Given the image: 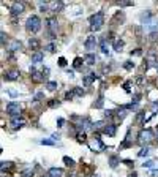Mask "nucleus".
<instances>
[{
	"label": "nucleus",
	"instance_id": "obj_1",
	"mask_svg": "<svg viewBox=\"0 0 158 177\" xmlns=\"http://www.w3.org/2000/svg\"><path fill=\"white\" fill-rule=\"evenodd\" d=\"M89 22H90V30H93V32L100 30L101 27H103V24H104V13L103 11H98V13L92 14Z\"/></svg>",
	"mask_w": 158,
	"mask_h": 177
},
{
	"label": "nucleus",
	"instance_id": "obj_2",
	"mask_svg": "<svg viewBox=\"0 0 158 177\" xmlns=\"http://www.w3.org/2000/svg\"><path fill=\"white\" fill-rule=\"evenodd\" d=\"M25 29H27V32H29V33L40 32V29H41V19H40L38 16H35V14L29 16L27 21H25Z\"/></svg>",
	"mask_w": 158,
	"mask_h": 177
},
{
	"label": "nucleus",
	"instance_id": "obj_3",
	"mask_svg": "<svg viewBox=\"0 0 158 177\" xmlns=\"http://www.w3.org/2000/svg\"><path fill=\"white\" fill-rule=\"evenodd\" d=\"M154 141V131L150 128H145V130H141L139 133V142L141 144H149Z\"/></svg>",
	"mask_w": 158,
	"mask_h": 177
},
{
	"label": "nucleus",
	"instance_id": "obj_4",
	"mask_svg": "<svg viewBox=\"0 0 158 177\" xmlns=\"http://www.w3.org/2000/svg\"><path fill=\"white\" fill-rule=\"evenodd\" d=\"M7 112L11 115V117H19L21 114V104L16 101H10L7 104Z\"/></svg>",
	"mask_w": 158,
	"mask_h": 177
},
{
	"label": "nucleus",
	"instance_id": "obj_5",
	"mask_svg": "<svg viewBox=\"0 0 158 177\" xmlns=\"http://www.w3.org/2000/svg\"><path fill=\"white\" fill-rule=\"evenodd\" d=\"M48 29L51 32V38H55V35H57V19L49 18L48 19Z\"/></svg>",
	"mask_w": 158,
	"mask_h": 177
},
{
	"label": "nucleus",
	"instance_id": "obj_6",
	"mask_svg": "<svg viewBox=\"0 0 158 177\" xmlns=\"http://www.w3.org/2000/svg\"><path fill=\"white\" fill-rule=\"evenodd\" d=\"M19 71L18 70H8L3 73V79L5 81H18L19 79Z\"/></svg>",
	"mask_w": 158,
	"mask_h": 177
},
{
	"label": "nucleus",
	"instance_id": "obj_7",
	"mask_svg": "<svg viewBox=\"0 0 158 177\" xmlns=\"http://www.w3.org/2000/svg\"><path fill=\"white\" fill-rule=\"evenodd\" d=\"M24 125H25V120L22 119V117H11V120H10V126H11L13 130L22 128Z\"/></svg>",
	"mask_w": 158,
	"mask_h": 177
},
{
	"label": "nucleus",
	"instance_id": "obj_8",
	"mask_svg": "<svg viewBox=\"0 0 158 177\" xmlns=\"http://www.w3.org/2000/svg\"><path fill=\"white\" fill-rule=\"evenodd\" d=\"M22 11H24V3L22 2H14L13 5H11V14H13L14 18L22 14Z\"/></svg>",
	"mask_w": 158,
	"mask_h": 177
},
{
	"label": "nucleus",
	"instance_id": "obj_9",
	"mask_svg": "<svg viewBox=\"0 0 158 177\" xmlns=\"http://www.w3.org/2000/svg\"><path fill=\"white\" fill-rule=\"evenodd\" d=\"M84 46H86L87 51H93L95 46H97V38H95L93 35L87 36V40H86V43H84Z\"/></svg>",
	"mask_w": 158,
	"mask_h": 177
},
{
	"label": "nucleus",
	"instance_id": "obj_10",
	"mask_svg": "<svg viewBox=\"0 0 158 177\" xmlns=\"http://www.w3.org/2000/svg\"><path fill=\"white\" fill-rule=\"evenodd\" d=\"M103 133H104V135H108L109 138L116 136V133H117V125H116V123H108V125L104 126Z\"/></svg>",
	"mask_w": 158,
	"mask_h": 177
},
{
	"label": "nucleus",
	"instance_id": "obj_11",
	"mask_svg": "<svg viewBox=\"0 0 158 177\" xmlns=\"http://www.w3.org/2000/svg\"><path fill=\"white\" fill-rule=\"evenodd\" d=\"M95 79H98V74L89 73V74H86V76L82 77V84L86 86V87H89V86H92V82H93Z\"/></svg>",
	"mask_w": 158,
	"mask_h": 177
},
{
	"label": "nucleus",
	"instance_id": "obj_12",
	"mask_svg": "<svg viewBox=\"0 0 158 177\" xmlns=\"http://www.w3.org/2000/svg\"><path fill=\"white\" fill-rule=\"evenodd\" d=\"M65 7L63 2H51L49 3V11H52V13H59V11H62Z\"/></svg>",
	"mask_w": 158,
	"mask_h": 177
},
{
	"label": "nucleus",
	"instance_id": "obj_13",
	"mask_svg": "<svg viewBox=\"0 0 158 177\" xmlns=\"http://www.w3.org/2000/svg\"><path fill=\"white\" fill-rule=\"evenodd\" d=\"M44 59V54L41 52V51H37V52H33L32 54V63H40V62H41V60Z\"/></svg>",
	"mask_w": 158,
	"mask_h": 177
},
{
	"label": "nucleus",
	"instance_id": "obj_14",
	"mask_svg": "<svg viewBox=\"0 0 158 177\" xmlns=\"http://www.w3.org/2000/svg\"><path fill=\"white\" fill-rule=\"evenodd\" d=\"M133 146V141H131V136H130V130L127 133V138L123 139V142L120 144V149H128V147H131Z\"/></svg>",
	"mask_w": 158,
	"mask_h": 177
},
{
	"label": "nucleus",
	"instance_id": "obj_15",
	"mask_svg": "<svg viewBox=\"0 0 158 177\" xmlns=\"http://www.w3.org/2000/svg\"><path fill=\"white\" fill-rule=\"evenodd\" d=\"M48 174H49V177H62V176H63V169H60V168H51Z\"/></svg>",
	"mask_w": 158,
	"mask_h": 177
},
{
	"label": "nucleus",
	"instance_id": "obj_16",
	"mask_svg": "<svg viewBox=\"0 0 158 177\" xmlns=\"http://www.w3.org/2000/svg\"><path fill=\"white\" fill-rule=\"evenodd\" d=\"M123 46H125V43H123V40H120V38H117V40H114V51H117V52H122V51H123Z\"/></svg>",
	"mask_w": 158,
	"mask_h": 177
},
{
	"label": "nucleus",
	"instance_id": "obj_17",
	"mask_svg": "<svg viewBox=\"0 0 158 177\" xmlns=\"http://www.w3.org/2000/svg\"><path fill=\"white\" fill-rule=\"evenodd\" d=\"M44 77H46V76H44L43 73L37 71V73H33V74H32V81H33V82H37V84H40V82H43V81H44Z\"/></svg>",
	"mask_w": 158,
	"mask_h": 177
},
{
	"label": "nucleus",
	"instance_id": "obj_18",
	"mask_svg": "<svg viewBox=\"0 0 158 177\" xmlns=\"http://www.w3.org/2000/svg\"><path fill=\"white\" fill-rule=\"evenodd\" d=\"M84 62H86L87 65H93L95 62H97V55H95V54H87V55H84Z\"/></svg>",
	"mask_w": 158,
	"mask_h": 177
},
{
	"label": "nucleus",
	"instance_id": "obj_19",
	"mask_svg": "<svg viewBox=\"0 0 158 177\" xmlns=\"http://www.w3.org/2000/svg\"><path fill=\"white\" fill-rule=\"evenodd\" d=\"M118 163H120V158H118L117 155H111L109 157V166L111 168H117Z\"/></svg>",
	"mask_w": 158,
	"mask_h": 177
},
{
	"label": "nucleus",
	"instance_id": "obj_20",
	"mask_svg": "<svg viewBox=\"0 0 158 177\" xmlns=\"http://www.w3.org/2000/svg\"><path fill=\"white\" fill-rule=\"evenodd\" d=\"M8 49H10V51H19V49H21V41L19 40H13L10 43Z\"/></svg>",
	"mask_w": 158,
	"mask_h": 177
},
{
	"label": "nucleus",
	"instance_id": "obj_21",
	"mask_svg": "<svg viewBox=\"0 0 158 177\" xmlns=\"http://www.w3.org/2000/svg\"><path fill=\"white\" fill-rule=\"evenodd\" d=\"M29 46H30L32 49H35V52H37L38 48H40V41L37 40V38H30V40H29Z\"/></svg>",
	"mask_w": 158,
	"mask_h": 177
},
{
	"label": "nucleus",
	"instance_id": "obj_22",
	"mask_svg": "<svg viewBox=\"0 0 158 177\" xmlns=\"http://www.w3.org/2000/svg\"><path fill=\"white\" fill-rule=\"evenodd\" d=\"M76 138H78V141L82 142V144L87 142V136H86V133H84V131H78L76 133Z\"/></svg>",
	"mask_w": 158,
	"mask_h": 177
},
{
	"label": "nucleus",
	"instance_id": "obj_23",
	"mask_svg": "<svg viewBox=\"0 0 158 177\" xmlns=\"http://www.w3.org/2000/svg\"><path fill=\"white\" fill-rule=\"evenodd\" d=\"M101 52H103V54L109 52V49H108V38H106V36L101 40Z\"/></svg>",
	"mask_w": 158,
	"mask_h": 177
},
{
	"label": "nucleus",
	"instance_id": "obj_24",
	"mask_svg": "<svg viewBox=\"0 0 158 177\" xmlns=\"http://www.w3.org/2000/svg\"><path fill=\"white\" fill-rule=\"evenodd\" d=\"M82 62H84V59L76 57V59H75V62H73V66H75L76 70H81V68H82Z\"/></svg>",
	"mask_w": 158,
	"mask_h": 177
},
{
	"label": "nucleus",
	"instance_id": "obj_25",
	"mask_svg": "<svg viewBox=\"0 0 158 177\" xmlns=\"http://www.w3.org/2000/svg\"><path fill=\"white\" fill-rule=\"evenodd\" d=\"M46 87H48V90H51V92H54L55 89L59 87V84L55 81H49V82H46Z\"/></svg>",
	"mask_w": 158,
	"mask_h": 177
},
{
	"label": "nucleus",
	"instance_id": "obj_26",
	"mask_svg": "<svg viewBox=\"0 0 158 177\" xmlns=\"http://www.w3.org/2000/svg\"><path fill=\"white\" fill-rule=\"evenodd\" d=\"M103 104H104V98H103V97H100V98L97 100V101L93 103V108H95V109H100V108H103Z\"/></svg>",
	"mask_w": 158,
	"mask_h": 177
},
{
	"label": "nucleus",
	"instance_id": "obj_27",
	"mask_svg": "<svg viewBox=\"0 0 158 177\" xmlns=\"http://www.w3.org/2000/svg\"><path fill=\"white\" fill-rule=\"evenodd\" d=\"M48 106L49 108H57V106H60V101H59V100H55V98H52V100H49V101H48Z\"/></svg>",
	"mask_w": 158,
	"mask_h": 177
},
{
	"label": "nucleus",
	"instance_id": "obj_28",
	"mask_svg": "<svg viewBox=\"0 0 158 177\" xmlns=\"http://www.w3.org/2000/svg\"><path fill=\"white\" fill-rule=\"evenodd\" d=\"M149 152H150V149L149 147H144V149H141V150L138 152V157H147Z\"/></svg>",
	"mask_w": 158,
	"mask_h": 177
},
{
	"label": "nucleus",
	"instance_id": "obj_29",
	"mask_svg": "<svg viewBox=\"0 0 158 177\" xmlns=\"http://www.w3.org/2000/svg\"><path fill=\"white\" fill-rule=\"evenodd\" d=\"M10 168H13V163H10V161H2V173H5V169H10Z\"/></svg>",
	"mask_w": 158,
	"mask_h": 177
},
{
	"label": "nucleus",
	"instance_id": "obj_30",
	"mask_svg": "<svg viewBox=\"0 0 158 177\" xmlns=\"http://www.w3.org/2000/svg\"><path fill=\"white\" fill-rule=\"evenodd\" d=\"M33 176V169H25L21 173V177H32Z\"/></svg>",
	"mask_w": 158,
	"mask_h": 177
},
{
	"label": "nucleus",
	"instance_id": "obj_31",
	"mask_svg": "<svg viewBox=\"0 0 158 177\" xmlns=\"http://www.w3.org/2000/svg\"><path fill=\"white\" fill-rule=\"evenodd\" d=\"M123 90H125L127 93H130V92H131V82H130V81H127L125 84H123Z\"/></svg>",
	"mask_w": 158,
	"mask_h": 177
},
{
	"label": "nucleus",
	"instance_id": "obj_32",
	"mask_svg": "<svg viewBox=\"0 0 158 177\" xmlns=\"http://www.w3.org/2000/svg\"><path fill=\"white\" fill-rule=\"evenodd\" d=\"M63 161H65V164H66V166H73V164H75L73 158H70V157H63Z\"/></svg>",
	"mask_w": 158,
	"mask_h": 177
},
{
	"label": "nucleus",
	"instance_id": "obj_33",
	"mask_svg": "<svg viewBox=\"0 0 158 177\" xmlns=\"http://www.w3.org/2000/svg\"><path fill=\"white\" fill-rule=\"evenodd\" d=\"M123 66H125V70H133V68H134V63L130 62V60H127V63L123 65Z\"/></svg>",
	"mask_w": 158,
	"mask_h": 177
},
{
	"label": "nucleus",
	"instance_id": "obj_34",
	"mask_svg": "<svg viewBox=\"0 0 158 177\" xmlns=\"http://www.w3.org/2000/svg\"><path fill=\"white\" fill-rule=\"evenodd\" d=\"M117 5H118V7H133L134 3L133 2H118Z\"/></svg>",
	"mask_w": 158,
	"mask_h": 177
},
{
	"label": "nucleus",
	"instance_id": "obj_35",
	"mask_svg": "<svg viewBox=\"0 0 158 177\" xmlns=\"http://www.w3.org/2000/svg\"><path fill=\"white\" fill-rule=\"evenodd\" d=\"M131 55H134V57L142 55V49H134V51H131Z\"/></svg>",
	"mask_w": 158,
	"mask_h": 177
},
{
	"label": "nucleus",
	"instance_id": "obj_36",
	"mask_svg": "<svg viewBox=\"0 0 158 177\" xmlns=\"http://www.w3.org/2000/svg\"><path fill=\"white\" fill-rule=\"evenodd\" d=\"M75 95H78V97H82V95H84V90H82L81 87H76V89H75Z\"/></svg>",
	"mask_w": 158,
	"mask_h": 177
},
{
	"label": "nucleus",
	"instance_id": "obj_37",
	"mask_svg": "<svg viewBox=\"0 0 158 177\" xmlns=\"http://www.w3.org/2000/svg\"><path fill=\"white\" fill-rule=\"evenodd\" d=\"M41 144H43V146H54V141H51V139H41Z\"/></svg>",
	"mask_w": 158,
	"mask_h": 177
},
{
	"label": "nucleus",
	"instance_id": "obj_38",
	"mask_svg": "<svg viewBox=\"0 0 158 177\" xmlns=\"http://www.w3.org/2000/svg\"><path fill=\"white\" fill-rule=\"evenodd\" d=\"M46 49H48L49 52H54V51H55V44H54V43H49L48 46H46Z\"/></svg>",
	"mask_w": 158,
	"mask_h": 177
},
{
	"label": "nucleus",
	"instance_id": "obj_39",
	"mask_svg": "<svg viewBox=\"0 0 158 177\" xmlns=\"http://www.w3.org/2000/svg\"><path fill=\"white\" fill-rule=\"evenodd\" d=\"M141 101V93H134V97H133V103H138L139 104Z\"/></svg>",
	"mask_w": 158,
	"mask_h": 177
},
{
	"label": "nucleus",
	"instance_id": "obj_40",
	"mask_svg": "<svg viewBox=\"0 0 158 177\" xmlns=\"http://www.w3.org/2000/svg\"><path fill=\"white\" fill-rule=\"evenodd\" d=\"M73 97H75V92H66L65 93V100H68V101H70Z\"/></svg>",
	"mask_w": 158,
	"mask_h": 177
},
{
	"label": "nucleus",
	"instance_id": "obj_41",
	"mask_svg": "<svg viewBox=\"0 0 158 177\" xmlns=\"http://www.w3.org/2000/svg\"><path fill=\"white\" fill-rule=\"evenodd\" d=\"M142 166L144 168H152V166H154V161H152V160H147L145 163H142Z\"/></svg>",
	"mask_w": 158,
	"mask_h": 177
},
{
	"label": "nucleus",
	"instance_id": "obj_42",
	"mask_svg": "<svg viewBox=\"0 0 158 177\" xmlns=\"http://www.w3.org/2000/svg\"><path fill=\"white\" fill-rule=\"evenodd\" d=\"M0 35H2V46H5V43H7V40H8V38H7V33L2 32Z\"/></svg>",
	"mask_w": 158,
	"mask_h": 177
},
{
	"label": "nucleus",
	"instance_id": "obj_43",
	"mask_svg": "<svg viewBox=\"0 0 158 177\" xmlns=\"http://www.w3.org/2000/svg\"><path fill=\"white\" fill-rule=\"evenodd\" d=\"M59 65H60V66H66V59H65V57H60V59H59Z\"/></svg>",
	"mask_w": 158,
	"mask_h": 177
},
{
	"label": "nucleus",
	"instance_id": "obj_44",
	"mask_svg": "<svg viewBox=\"0 0 158 177\" xmlns=\"http://www.w3.org/2000/svg\"><path fill=\"white\" fill-rule=\"evenodd\" d=\"M65 123V119H57V126H63Z\"/></svg>",
	"mask_w": 158,
	"mask_h": 177
},
{
	"label": "nucleus",
	"instance_id": "obj_45",
	"mask_svg": "<svg viewBox=\"0 0 158 177\" xmlns=\"http://www.w3.org/2000/svg\"><path fill=\"white\" fill-rule=\"evenodd\" d=\"M123 163H125L127 166H130V168L133 166V161H131V160H123Z\"/></svg>",
	"mask_w": 158,
	"mask_h": 177
},
{
	"label": "nucleus",
	"instance_id": "obj_46",
	"mask_svg": "<svg viewBox=\"0 0 158 177\" xmlns=\"http://www.w3.org/2000/svg\"><path fill=\"white\" fill-rule=\"evenodd\" d=\"M8 93L11 97H18V92H16V90H8Z\"/></svg>",
	"mask_w": 158,
	"mask_h": 177
},
{
	"label": "nucleus",
	"instance_id": "obj_47",
	"mask_svg": "<svg viewBox=\"0 0 158 177\" xmlns=\"http://www.w3.org/2000/svg\"><path fill=\"white\" fill-rule=\"evenodd\" d=\"M152 106H154V114H155L157 109H158V101H154V104H152Z\"/></svg>",
	"mask_w": 158,
	"mask_h": 177
},
{
	"label": "nucleus",
	"instance_id": "obj_48",
	"mask_svg": "<svg viewBox=\"0 0 158 177\" xmlns=\"http://www.w3.org/2000/svg\"><path fill=\"white\" fill-rule=\"evenodd\" d=\"M52 139H54V141H59L60 136H59V135H52Z\"/></svg>",
	"mask_w": 158,
	"mask_h": 177
},
{
	"label": "nucleus",
	"instance_id": "obj_49",
	"mask_svg": "<svg viewBox=\"0 0 158 177\" xmlns=\"http://www.w3.org/2000/svg\"><path fill=\"white\" fill-rule=\"evenodd\" d=\"M68 76H70V77H73V76H75V73H73V70H68Z\"/></svg>",
	"mask_w": 158,
	"mask_h": 177
},
{
	"label": "nucleus",
	"instance_id": "obj_50",
	"mask_svg": "<svg viewBox=\"0 0 158 177\" xmlns=\"http://www.w3.org/2000/svg\"><path fill=\"white\" fill-rule=\"evenodd\" d=\"M2 177H11V174H5V173H2Z\"/></svg>",
	"mask_w": 158,
	"mask_h": 177
},
{
	"label": "nucleus",
	"instance_id": "obj_51",
	"mask_svg": "<svg viewBox=\"0 0 158 177\" xmlns=\"http://www.w3.org/2000/svg\"><path fill=\"white\" fill-rule=\"evenodd\" d=\"M92 177H98V176H97V174H93V176H92Z\"/></svg>",
	"mask_w": 158,
	"mask_h": 177
},
{
	"label": "nucleus",
	"instance_id": "obj_52",
	"mask_svg": "<svg viewBox=\"0 0 158 177\" xmlns=\"http://www.w3.org/2000/svg\"><path fill=\"white\" fill-rule=\"evenodd\" d=\"M157 144H158V136H157Z\"/></svg>",
	"mask_w": 158,
	"mask_h": 177
},
{
	"label": "nucleus",
	"instance_id": "obj_53",
	"mask_svg": "<svg viewBox=\"0 0 158 177\" xmlns=\"http://www.w3.org/2000/svg\"><path fill=\"white\" fill-rule=\"evenodd\" d=\"M157 131H158V125H157Z\"/></svg>",
	"mask_w": 158,
	"mask_h": 177
},
{
	"label": "nucleus",
	"instance_id": "obj_54",
	"mask_svg": "<svg viewBox=\"0 0 158 177\" xmlns=\"http://www.w3.org/2000/svg\"><path fill=\"white\" fill-rule=\"evenodd\" d=\"M48 177H49V176H48Z\"/></svg>",
	"mask_w": 158,
	"mask_h": 177
}]
</instances>
